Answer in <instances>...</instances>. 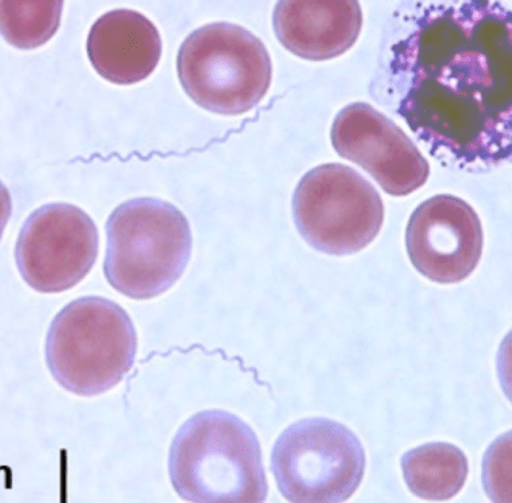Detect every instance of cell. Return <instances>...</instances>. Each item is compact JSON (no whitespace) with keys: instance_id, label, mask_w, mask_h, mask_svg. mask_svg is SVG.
<instances>
[{"instance_id":"cell-10","label":"cell","mask_w":512,"mask_h":503,"mask_svg":"<svg viewBox=\"0 0 512 503\" xmlns=\"http://www.w3.org/2000/svg\"><path fill=\"white\" fill-rule=\"evenodd\" d=\"M406 247L423 277L440 285L459 283L474 273L482 258V223L463 199L436 195L411 214Z\"/></svg>"},{"instance_id":"cell-8","label":"cell","mask_w":512,"mask_h":503,"mask_svg":"<svg viewBox=\"0 0 512 503\" xmlns=\"http://www.w3.org/2000/svg\"><path fill=\"white\" fill-rule=\"evenodd\" d=\"M98 251V229L86 211L71 203H48L24 222L15 262L31 289L58 294L86 278Z\"/></svg>"},{"instance_id":"cell-4","label":"cell","mask_w":512,"mask_h":503,"mask_svg":"<svg viewBox=\"0 0 512 503\" xmlns=\"http://www.w3.org/2000/svg\"><path fill=\"white\" fill-rule=\"evenodd\" d=\"M138 334L111 299L83 297L64 306L46 337V363L58 385L80 397L106 393L135 363Z\"/></svg>"},{"instance_id":"cell-14","label":"cell","mask_w":512,"mask_h":503,"mask_svg":"<svg viewBox=\"0 0 512 503\" xmlns=\"http://www.w3.org/2000/svg\"><path fill=\"white\" fill-rule=\"evenodd\" d=\"M62 0L42 2H0V35L19 50L46 45L58 33L62 22Z\"/></svg>"},{"instance_id":"cell-6","label":"cell","mask_w":512,"mask_h":503,"mask_svg":"<svg viewBox=\"0 0 512 503\" xmlns=\"http://www.w3.org/2000/svg\"><path fill=\"white\" fill-rule=\"evenodd\" d=\"M364 469L362 442L343 423L328 418L292 423L271 451V471L288 502L347 501L362 483Z\"/></svg>"},{"instance_id":"cell-5","label":"cell","mask_w":512,"mask_h":503,"mask_svg":"<svg viewBox=\"0 0 512 503\" xmlns=\"http://www.w3.org/2000/svg\"><path fill=\"white\" fill-rule=\"evenodd\" d=\"M176 69L188 98L219 115H242L270 90V54L251 31L232 23H210L180 46Z\"/></svg>"},{"instance_id":"cell-7","label":"cell","mask_w":512,"mask_h":503,"mask_svg":"<svg viewBox=\"0 0 512 503\" xmlns=\"http://www.w3.org/2000/svg\"><path fill=\"white\" fill-rule=\"evenodd\" d=\"M292 214L308 245L340 257L374 242L383 226L384 206L378 191L358 171L327 163L300 179Z\"/></svg>"},{"instance_id":"cell-15","label":"cell","mask_w":512,"mask_h":503,"mask_svg":"<svg viewBox=\"0 0 512 503\" xmlns=\"http://www.w3.org/2000/svg\"><path fill=\"white\" fill-rule=\"evenodd\" d=\"M12 214V199L10 191L0 181V241H2L4 230Z\"/></svg>"},{"instance_id":"cell-13","label":"cell","mask_w":512,"mask_h":503,"mask_svg":"<svg viewBox=\"0 0 512 503\" xmlns=\"http://www.w3.org/2000/svg\"><path fill=\"white\" fill-rule=\"evenodd\" d=\"M400 466L408 489L424 501H448L467 481L466 454L451 443L415 447L403 455Z\"/></svg>"},{"instance_id":"cell-2","label":"cell","mask_w":512,"mask_h":503,"mask_svg":"<svg viewBox=\"0 0 512 503\" xmlns=\"http://www.w3.org/2000/svg\"><path fill=\"white\" fill-rule=\"evenodd\" d=\"M168 474L176 494L196 503H260L268 486L255 431L224 410L199 411L172 439Z\"/></svg>"},{"instance_id":"cell-11","label":"cell","mask_w":512,"mask_h":503,"mask_svg":"<svg viewBox=\"0 0 512 503\" xmlns=\"http://www.w3.org/2000/svg\"><path fill=\"white\" fill-rule=\"evenodd\" d=\"M272 25L284 49L306 61H330L358 41L363 14L355 0H283Z\"/></svg>"},{"instance_id":"cell-12","label":"cell","mask_w":512,"mask_h":503,"mask_svg":"<svg viewBox=\"0 0 512 503\" xmlns=\"http://www.w3.org/2000/svg\"><path fill=\"white\" fill-rule=\"evenodd\" d=\"M87 55L100 77L128 86L154 73L162 39L154 23L138 11H108L96 19L87 38Z\"/></svg>"},{"instance_id":"cell-1","label":"cell","mask_w":512,"mask_h":503,"mask_svg":"<svg viewBox=\"0 0 512 503\" xmlns=\"http://www.w3.org/2000/svg\"><path fill=\"white\" fill-rule=\"evenodd\" d=\"M512 15L500 2L408 3L384 35L371 97L432 157L471 173L511 158Z\"/></svg>"},{"instance_id":"cell-9","label":"cell","mask_w":512,"mask_h":503,"mask_svg":"<svg viewBox=\"0 0 512 503\" xmlns=\"http://www.w3.org/2000/svg\"><path fill=\"white\" fill-rule=\"evenodd\" d=\"M331 142L340 157L366 170L392 197L414 193L430 175L415 143L367 103H352L336 115Z\"/></svg>"},{"instance_id":"cell-3","label":"cell","mask_w":512,"mask_h":503,"mask_svg":"<svg viewBox=\"0 0 512 503\" xmlns=\"http://www.w3.org/2000/svg\"><path fill=\"white\" fill-rule=\"evenodd\" d=\"M104 277L131 299L170 290L190 262L192 234L186 215L158 198H135L108 217Z\"/></svg>"}]
</instances>
